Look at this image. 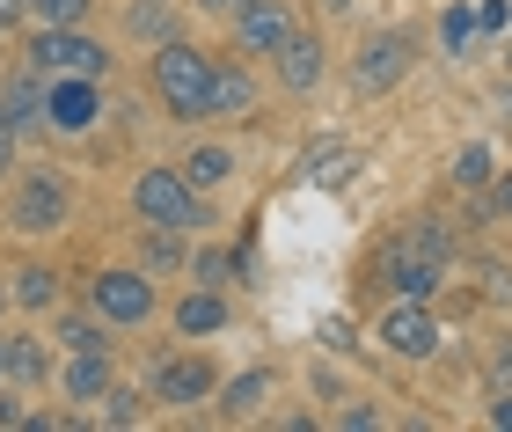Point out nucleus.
<instances>
[{
	"label": "nucleus",
	"mask_w": 512,
	"mask_h": 432,
	"mask_svg": "<svg viewBox=\"0 0 512 432\" xmlns=\"http://www.w3.org/2000/svg\"><path fill=\"white\" fill-rule=\"evenodd\" d=\"M15 22H30V0H0V30H15Z\"/></svg>",
	"instance_id": "nucleus-31"
},
{
	"label": "nucleus",
	"mask_w": 512,
	"mask_h": 432,
	"mask_svg": "<svg viewBox=\"0 0 512 432\" xmlns=\"http://www.w3.org/2000/svg\"><path fill=\"white\" fill-rule=\"evenodd\" d=\"M30 74L37 81L44 74H88V81H103L110 74V52L81 30V22H74V30H37L30 37Z\"/></svg>",
	"instance_id": "nucleus-5"
},
{
	"label": "nucleus",
	"mask_w": 512,
	"mask_h": 432,
	"mask_svg": "<svg viewBox=\"0 0 512 432\" xmlns=\"http://www.w3.org/2000/svg\"><path fill=\"white\" fill-rule=\"evenodd\" d=\"M403 74H410V30H374V37L359 44V59H352L359 96H388Z\"/></svg>",
	"instance_id": "nucleus-8"
},
{
	"label": "nucleus",
	"mask_w": 512,
	"mask_h": 432,
	"mask_svg": "<svg viewBox=\"0 0 512 432\" xmlns=\"http://www.w3.org/2000/svg\"><path fill=\"white\" fill-rule=\"evenodd\" d=\"M198 8H205V15H235V0H198Z\"/></svg>",
	"instance_id": "nucleus-36"
},
{
	"label": "nucleus",
	"mask_w": 512,
	"mask_h": 432,
	"mask_svg": "<svg viewBox=\"0 0 512 432\" xmlns=\"http://www.w3.org/2000/svg\"><path fill=\"white\" fill-rule=\"evenodd\" d=\"M293 37V8L286 0H235V44L249 59H271Z\"/></svg>",
	"instance_id": "nucleus-10"
},
{
	"label": "nucleus",
	"mask_w": 512,
	"mask_h": 432,
	"mask_svg": "<svg viewBox=\"0 0 512 432\" xmlns=\"http://www.w3.org/2000/svg\"><path fill=\"white\" fill-rule=\"evenodd\" d=\"M139 411H147V396H139V389H118V381L103 389V418L110 425H139Z\"/></svg>",
	"instance_id": "nucleus-27"
},
{
	"label": "nucleus",
	"mask_w": 512,
	"mask_h": 432,
	"mask_svg": "<svg viewBox=\"0 0 512 432\" xmlns=\"http://www.w3.org/2000/svg\"><path fill=\"white\" fill-rule=\"evenodd\" d=\"M491 213H505V220H512V169L498 176V198H491Z\"/></svg>",
	"instance_id": "nucleus-34"
},
{
	"label": "nucleus",
	"mask_w": 512,
	"mask_h": 432,
	"mask_svg": "<svg viewBox=\"0 0 512 432\" xmlns=\"http://www.w3.org/2000/svg\"><path fill=\"white\" fill-rule=\"evenodd\" d=\"M205 81H213V52H198V44H183V37H161V52H154V96L169 118H205Z\"/></svg>",
	"instance_id": "nucleus-2"
},
{
	"label": "nucleus",
	"mask_w": 512,
	"mask_h": 432,
	"mask_svg": "<svg viewBox=\"0 0 512 432\" xmlns=\"http://www.w3.org/2000/svg\"><path fill=\"white\" fill-rule=\"evenodd\" d=\"M139 264L147 271H176L183 264V235L176 227H147V235H139Z\"/></svg>",
	"instance_id": "nucleus-21"
},
{
	"label": "nucleus",
	"mask_w": 512,
	"mask_h": 432,
	"mask_svg": "<svg viewBox=\"0 0 512 432\" xmlns=\"http://www.w3.org/2000/svg\"><path fill=\"white\" fill-rule=\"evenodd\" d=\"M213 396V359H161L154 367V403H205Z\"/></svg>",
	"instance_id": "nucleus-11"
},
{
	"label": "nucleus",
	"mask_w": 512,
	"mask_h": 432,
	"mask_svg": "<svg viewBox=\"0 0 512 432\" xmlns=\"http://www.w3.org/2000/svg\"><path fill=\"white\" fill-rule=\"evenodd\" d=\"M359 176V147H344V140H330V147H308V184H322V191H344Z\"/></svg>",
	"instance_id": "nucleus-16"
},
{
	"label": "nucleus",
	"mask_w": 512,
	"mask_h": 432,
	"mask_svg": "<svg viewBox=\"0 0 512 432\" xmlns=\"http://www.w3.org/2000/svg\"><path fill=\"white\" fill-rule=\"evenodd\" d=\"M0 118H8V132H30V125L44 118V81H37V74H22L8 96H0Z\"/></svg>",
	"instance_id": "nucleus-19"
},
{
	"label": "nucleus",
	"mask_w": 512,
	"mask_h": 432,
	"mask_svg": "<svg viewBox=\"0 0 512 432\" xmlns=\"http://www.w3.org/2000/svg\"><path fill=\"white\" fill-rule=\"evenodd\" d=\"M183 176H191V191H213V184H227V176H235V154H227V147H191Z\"/></svg>",
	"instance_id": "nucleus-20"
},
{
	"label": "nucleus",
	"mask_w": 512,
	"mask_h": 432,
	"mask_svg": "<svg viewBox=\"0 0 512 432\" xmlns=\"http://www.w3.org/2000/svg\"><path fill=\"white\" fill-rule=\"evenodd\" d=\"M264 396H271V367H249L242 381H227V389H220V418H256V411H264Z\"/></svg>",
	"instance_id": "nucleus-17"
},
{
	"label": "nucleus",
	"mask_w": 512,
	"mask_h": 432,
	"mask_svg": "<svg viewBox=\"0 0 512 432\" xmlns=\"http://www.w3.org/2000/svg\"><path fill=\"white\" fill-rule=\"evenodd\" d=\"M439 44H447L454 59L476 44V8H469V0H447V15H439Z\"/></svg>",
	"instance_id": "nucleus-24"
},
{
	"label": "nucleus",
	"mask_w": 512,
	"mask_h": 432,
	"mask_svg": "<svg viewBox=\"0 0 512 432\" xmlns=\"http://www.w3.org/2000/svg\"><path fill=\"white\" fill-rule=\"evenodd\" d=\"M454 184H461V191H483V184H491V147H483V140H469V147L454 154Z\"/></svg>",
	"instance_id": "nucleus-26"
},
{
	"label": "nucleus",
	"mask_w": 512,
	"mask_h": 432,
	"mask_svg": "<svg viewBox=\"0 0 512 432\" xmlns=\"http://www.w3.org/2000/svg\"><path fill=\"white\" fill-rule=\"evenodd\" d=\"M337 425H352V432H374V425H381V411H374V403H352V411H344Z\"/></svg>",
	"instance_id": "nucleus-30"
},
{
	"label": "nucleus",
	"mask_w": 512,
	"mask_h": 432,
	"mask_svg": "<svg viewBox=\"0 0 512 432\" xmlns=\"http://www.w3.org/2000/svg\"><path fill=\"white\" fill-rule=\"evenodd\" d=\"M374 337H381L395 359H432L439 352V323H432L425 301H388L381 323H374Z\"/></svg>",
	"instance_id": "nucleus-9"
},
{
	"label": "nucleus",
	"mask_w": 512,
	"mask_h": 432,
	"mask_svg": "<svg viewBox=\"0 0 512 432\" xmlns=\"http://www.w3.org/2000/svg\"><path fill=\"white\" fill-rule=\"evenodd\" d=\"M0 315H8V286H0Z\"/></svg>",
	"instance_id": "nucleus-40"
},
{
	"label": "nucleus",
	"mask_w": 512,
	"mask_h": 432,
	"mask_svg": "<svg viewBox=\"0 0 512 432\" xmlns=\"http://www.w3.org/2000/svg\"><path fill=\"white\" fill-rule=\"evenodd\" d=\"M271 59H278V81H286V88H293V96H308V88L322 81V44H315L308 30H293V37H286V44H278V52H271Z\"/></svg>",
	"instance_id": "nucleus-13"
},
{
	"label": "nucleus",
	"mask_w": 512,
	"mask_h": 432,
	"mask_svg": "<svg viewBox=\"0 0 512 432\" xmlns=\"http://www.w3.org/2000/svg\"><path fill=\"white\" fill-rule=\"evenodd\" d=\"M59 345H66V352H110L103 315H59Z\"/></svg>",
	"instance_id": "nucleus-23"
},
{
	"label": "nucleus",
	"mask_w": 512,
	"mask_h": 432,
	"mask_svg": "<svg viewBox=\"0 0 512 432\" xmlns=\"http://www.w3.org/2000/svg\"><path fill=\"white\" fill-rule=\"evenodd\" d=\"M8 301H15V308H30V315H37V308H59V271L22 264V271H15V286H8Z\"/></svg>",
	"instance_id": "nucleus-18"
},
{
	"label": "nucleus",
	"mask_w": 512,
	"mask_h": 432,
	"mask_svg": "<svg viewBox=\"0 0 512 432\" xmlns=\"http://www.w3.org/2000/svg\"><path fill=\"white\" fill-rule=\"evenodd\" d=\"M0 381H8V337H0Z\"/></svg>",
	"instance_id": "nucleus-38"
},
{
	"label": "nucleus",
	"mask_w": 512,
	"mask_h": 432,
	"mask_svg": "<svg viewBox=\"0 0 512 432\" xmlns=\"http://www.w3.org/2000/svg\"><path fill=\"white\" fill-rule=\"evenodd\" d=\"M322 8H330V15H337V8H352V0H322Z\"/></svg>",
	"instance_id": "nucleus-39"
},
{
	"label": "nucleus",
	"mask_w": 512,
	"mask_h": 432,
	"mask_svg": "<svg viewBox=\"0 0 512 432\" xmlns=\"http://www.w3.org/2000/svg\"><path fill=\"white\" fill-rule=\"evenodd\" d=\"M22 418H30V411H22V396L0 389V425H22Z\"/></svg>",
	"instance_id": "nucleus-32"
},
{
	"label": "nucleus",
	"mask_w": 512,
	"mask_h": 432,
	"mask_svg": "<svg viewBox=\"0 0 512 432\" xmlns=\"http://www.w3.org/2000/svg\"><path fill=\"white\" fill-rule=\"evenodd\" d=\"M249 110H256V81H249V66L213 59V81H205V118H249Z\"/></svg>",
	"instance_id": "nucleus-12"
},
{
	"label": "nucleus",
	"mask_w": 512,
	"mask_h": 432,
	"mask_svg": "<svg viewBox=\"0 0 512 432\" xmlns=\"http://www.w3.org/2000/svg\"><path fill=\"white\" fill-rule=\"evenodd\" d=\"M103 118V88L88 74H44V125L66 132V140H81V132H96Z\"/></svg>",
	"instance_id": "nucleus-6"
},
{
	"label": "nucleus",
	"mask_w": 512,
	"mask_h": 432,
	"mask_svg": "<svg viewBox=\"0 0 512 432\" xmlns=\"http://www.w3.org/2000/svg\"><path fill=\"white\" fill-rule=\"evenodd\" d=\"M66 220H74V184L52 176V169H30L8 198V227L15 235H59Z\"/></svg>",
	"instance_id": "nucleus-3"
},
{
	"label": "nucleus",
	"mask_w": 512,
	"mask_h": 432,
	"mask_svg": "<svg viewBox=\"0 0 512 432\" xmlns=\"http://www.w3.org/2000/svg\"><path fill=\"white\" fill-rule=\"evenodd\" d=\"M52 374V352L37 337H8V381H44Z\"/></svg>",
	"instance_id": "nucleus-22"
},
{
	"label": "nucleus",
	"mask_w": 512,
	"mask_h": 432,
	"mask_svg": "<svg viewBox=\"0 0 512 432\" xmlns=\"http://www.w3.org/2000/svg\"><path fill=\"white\" fill-rule=\"evenodd\" d=\"M15 169V132H8V118H0V176Z\"/></svg>",
	"instance_id": "nucleus-33"
},
{
	"label": "nucleus",
	"mask_w": 512,
	"mask_h": 432,
	"mask_svg": "<svg viewBox=\"0 0 512 432\" xmlns=\"http://www.w3.org/2000/svg\"><path fill=\"white\" fill-rule=\"evenodd\" d=\"M132 206L147 227H205V206H198V191H191V176L183 169H139V184H132Z\"/></svg>",
	"instance_id": "nucleus-4"
},
{
	"label": "nucleus",
	"mask_w": 512,
	"mask_h": 432,
	"mask_svg": "<svg viewBox=\"0 0 512 432\" xmlns=\"http://www.w3.org/2000/svg\"><path fill=\"white\" fill-rule=\"evenodd\" d=\"M447 257H454V242L439 235V227H403V235L381 249V279L395 286V301H432V293L447 286Z\"/></svg>",
	"instance_id": "nucleus-1"
},
{
	"label": "nucleus",
	"mask_w": 512,
	"mask_h": 432,
	"mask_svg": "<svg viewBox=\"0 0 512 432\" xmlns=\"http://www.w3.org/2000/svg\"><path fill=\"white\" fill-rule=\"evenodd\" d=\"M498 30H512V0H483L476 8V37H498Z\"/></svg>",
	"instance_id": "nucleus-28"
},
{
	"label": "nucleus",
	"mask_w": 512,
	"mask_h": 432,
	"mask_svg": "<svg viewBox=\"0 0 512 432\" xmlns=\"http://www.w3.org/2000/svg\"><path fill=\"white\" fill-rule=\"evenodd\" d=\"M220 323H227L220 286H198V293H183V301H176V337H213Z\"/></svg>",
	"instance_id": "nucleus-14"
},
{
	"label": "nucleus",
	"mask_w": 512,
	"mask_h": 432,
	"mask_svg": "<svg viewBox=\"0 0 512 432\" xmlns=\"http://www.w3.org/2000/svg\"><path fill=\"white\" fill-rule=\"evenodd\" d=\"M191 271H198V286H220V279H227V257H220V249H198Z\"/></svg>",
	"instance_id": "nucleus-29"
},
{
	"label": "nucleus",
	"mask_w": 512,
	"mask_h": 432,
	"mask_svg": "<svg viewBox=\"0 0 512 432\" xmlns=\"http://www.w3.org/2000/svg\"><path fill=\"white\" fill-rule=\"evenodd\" d=\"M88 315H103V323H118V330L147 323L154 315V279L147 271H96V279H88Z\"/></svg>",
	"instance_id": "nucleus-7"
},
{
	"label": "nucleus",
	"mask_w": 512,
	"mask_h": 432,
	"mask_svg": "<svg viewBox=\"0 0 512 432\" xmlns=\"http://www.w3.org/2000/svg\"><path fill=\"white\" fill-rule=\"evenodd\" d=\"M491 425H512V396H498V403H491Z\"/></svg>",
	"instance_id": "nucleus-35"
},
{
	"label": "nucleus",
	"mask_w": 512,
	"mask_h": 432,
	"mask_svg": "<svg viewBox=\"0 0 512 432\" xmlns=\"http://www.w3.org/2000/svg\"><path fill=\"white\" fill-rule=\"evenodd\" d=\"M88 8L96 0H30V22L37 30H74V22H88Z\"/></svg>",
	"instance_id": "nucleus-25"
},
{
	"label": "nucleus",
	"mask_w": 512,
	"mask_h": 432,
	"mask_svg": "<svg viewBox=\"0 0 512 432\" xmlns=\"http://www.w3.org/2000/svg\"><path fill=\"white\" fill-rule=\"evenodd\" d=\"M110 389V352H74L66 359V403H103Z\"/></svg>",
	"instance_id": "nucleus-15"
},
{
	"label": "nucleus",
	"mask_w": 512,
	"mask_h": 432,
	"mask_svg": "<svg viewBox=\"0 0 512 432\" xmlns=\"http://www.w3.org/2000/svg\"><path fill=\"white\" fill-rule=\"evenodd\" d=\"M498 374H512V337H505V345H498Z\"/></svg>",
	"instance_id": "nucleus-37"
}]
</instances>
